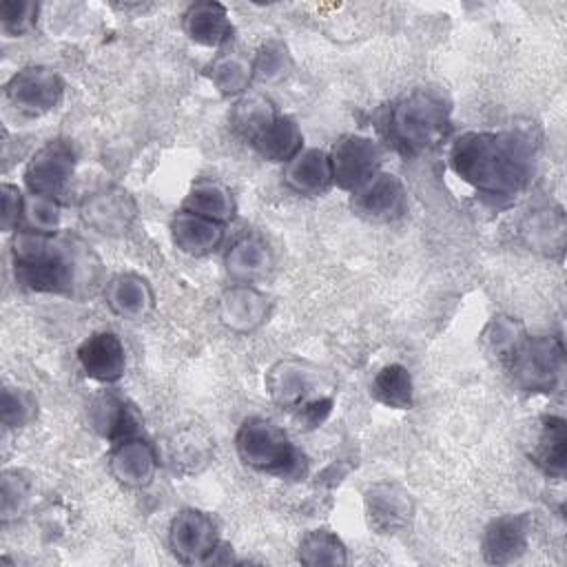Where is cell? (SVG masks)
Masks as SVG:
<instances>
[{"instance_id": "31", "label": "cell", "mask_w": 567, "mask_h": 567, "mask_svg": "<svg viewBox=\"0 0 567 567\" xmlns=\"http://www.w3.org/2000/svg\"><path fill=\"white\" fill-rule=\"evenodd\" d=\"M370 394L374 401L388 408L410 410L414 403V383L410 370L401 363L383 365L370 381Z\"/></svg>"}, {"instance_id": "6", "label": "cell", "mask_w": 567, "mask_h": 567, "mask_svg": "<svg viewBox=\"0 0 567 567\" xmlns=\"http://www.w3.org/2000/svg\"><path fill=\"white\" fill-rule=\"evenodd\" d=\"M239 461L261 474L277 478H297L303 474V454L290 436L264 416L246 419L235 436Z\"/></svg>"}, {"instance_id": "29", "label": "cell", "mask_w": 567, "mask_h": 567, "mask_svg": "<svg viewBox=\"0 0 567 567\" xmlns=\"http://www.w3.org/2000/svg\"><path fill=\"white\" fill-rule=\"evenodd\" d=\"M268 162H290L303 146V133L290 115H277L275 122L250 144Z\"/></svg>"}, {"instance_id": "17", "label": "cell", "mask_w": 567, "mask_h": 567, "mask_svg": "<svg viewBox=\"0 0 567 567\" xmlns=\"http://www.w3.org/2000/svg\"><path fill=\"white\" fill-rule=\"evenodd\" d=\"M86 414L91 427L113 445L124 439L137 436V430L142 425L135 408L117 392H102L93 396Z\"/></svg>"}, {"instance_id": "14", "label": "cell", "mask_w": 567, "mask_h": 567, "mask_svg": "<svg viewBox=\"0 0 567 567\" xmlns=\"http://www.w3.org/2000/svg\"><path fill=\"white\" fill-rule=\"evenodd\" d=\"M529 516L527 514H503L487 523L481 549L483 558L492 565H509L518 560L529 545Z\"/></svg>"}, {"instance_id": "3", "label": "cell", "mask_w": 567, "mask_h": 567, "mask_svg": "<svg viewBox=\"0 0 567 567\" xmlns=\"http://www.w3.org/2000/svg\"><path fill=\"white\" fill-rule=\"evenodd\" d=\"M481 341L516 388L538 394H551L563 388L565 346L560 337L527 334L516 319L494 317L485 326Z\"/></svg>"}, {"instance_id": "32", "label": "cell", "mask_w": 567, "mask_h": 567, "mask_svg": "<svg viewBox=\"0 0 567 567\" xmlns=\"http://www.w3.org/2000/svg\"><path fill=\"white\" fill-rule=\"evenodd\" d=\"M297 558L308 567H319V565L339 567L348 563V551L343 540L330 529H312L301 538Z\"/></svg>"}, {"instance_id": "19", "label": "cell", "mask_w": 567, "mask_h": 567, "mask_svg": "<svg viewBox=\"0 0 567 567\" xmlns=\"http://www.w3.org/2000/svg\"><path fill=\"white\" fill-rule=\"evenodd\" d=\"M104 299L111 312L126 321H142L155 308L151 284L137 272H120L104 286Z\"/></svg>"}, {"instance_id": "24", "label": "cell", "mask_w": 567, "mask_h": 567, "mask_svg": "<svg viewBox=\"0 0 567 567\" xmlns=\"http://www.w3.org/2000/svg\"><path fill=\"white\" fill-rule=\"evenodd\" d=\"M171 237L173 244L193 257H204L219 248L224 241V224H217L213 219L186 213L179 208V213L171 221Z\"/></svg>"}, {"instance_id": "36", "label": "cell", "mask_w": 567, "mask_h": 567, "mask_svg": "<svg viewBox=\"0 0 567 567\" xmlns=\"http://www.w3.org/2000/svg\"><path fill=\"white\" fill-rule=\"evenodd\" d=\"M288 66H290L288 49L281 42H277V40L266 42L259 49V53L252 58L255 78L261 80V82H275V80L284 78Z\"/></svg>"}, {"instance_id": "1", "label": "cell", "mask_w": 567, "mask_h": 567, "mask_svg": "<svg viewBox=\"0 0 567 567\" xmlns=\"http://www.w3.org/2000/svg\"><path fill=\"white\" fill-rule=\"evenodd\" d=\"M534 142L520 131H467L450 148V168L489 202H512L534 173Z\"/></svg>"}, {"instance_id": "16", "label": "cell", "mask_w": 567, "mask_h": 567, "mask_svg": "<svg viewBox=\"0 0 567 567\" xmlns=\"http://www.w3.org/2000/svg\"><path fill=\"white\" fill-rule=\"evenodd\" d=\"M78 363L82 372L100 383H115L124 377L126 352L115 332H93L78 348Z\"/></svg>"}, {"instance_id": "37", "label": "cell", "mask_w": 567, "mask_h": 567, "mask_svg": "<svg viewBox=\"0 0 567 567\" xmlns=\"http://www.w3.org/2000/svg\"><path fill=\"white\" fill-rule=\"evenodd\" d=\"M38 4L31 0H2L0 4V24L2 31L11 38L24 35L35 24Z\"/></svg>"}, {"instance_id": "35", "label": "cell", "mask_w": 567, "mask_h": 567, "mask_svg": "<svg viewBox=\"0 0 567 567\" xmlns=\"http://www.w3.org/2000/svg\"><path fill=\"white\" fill-rule=\"evenodd\" d=\"M38 414V401L22 388H4L2 392V423L7 427L29 425Z\"/></svg>"}, {"instance_id": "2", "label": "cell", "mask_w": 567, "mask_h": 567, "mask_svg": "<svg viewBox=\"0 0 567 567\" xmlns=\"http://www.w3.org/2000/svg\"><path fill=\"white\" fill-rule=\"evenodd\" d=\"M16 281L33 292L75 295L97 277V257L78 239L16 230L11 239Z\"/></svg>"}, {"instance_id": "20", "label": "cell", "mask_w": 567, "mask_h": 567, "mask_svg": "<svg viewBox=\"0 0 567 567\" xmlns=\"http://www.w3.org/2000/svg\"><path fill=\"white\" fill-rule=\"evenodd\" d=\"M213 436L202 425H184L179 430H173L166 439V458L173 467V472L190 476L202 472L213 461Z\"/></svg>"}, {"instance_id": "7", "label": "cell", "mask_w": 567, "mask_h": 567, "mask_svg": "<svg viewBox=\"0 0 567 567\" xmlns=\"http://www.w3.org/2000/svg\"><path fill=\"white\" fill-rule=\"evenodd\" d=\"M168 545L184 565H210L221 545L217 523L202 509H179L168 525Z\"/></svg>"}, {"instance_id": "38", "label": "cell", "mask_w": 567, "mask_h": 567, "mask_svg": "<svg viewBox=\"0 0 567 567\" xmlns=\"http://www.w3.org/2000/svg\"><path fill=\"white\" fill-rule=\"evenodd\" d=\"M2 230L16 233L22 224V210H24V195L13 184H2Z\"/></svg>"}, {"instance_id": "12", "label": "cell", "mask_w": 567, "mask_h": 567, "mask_svg": "<svg viewBox=\"0 0 567 567\" xmlns=\"http://www.w3.org/2000/svg\"><path fill=\"white\" fill-rule=\"evenodd\" d=\"M350 208L365 221H394L408 210L405 186L392 173H377L370 182L350 193Z\"/></svg>"}, {"instance_id": "21", "label": "cell", "mask_w": 567, "mask_h": 567, "mask_svg": "<svg viewBox=\"0 0 567 567\" xmlns=\"http://www.w3.org/2000/svg\"><path fill=\"white\" fill-rule=\"evenodd\" d=\"M284 184L306 197L323 195L332 186L330 157L321 148H301L290 162L284 164Z\"/></svg>"}, {"instance_id": "13", "label": "cell", "mask_w": 567, "mask_h": 567, "mask_svg": "<svg viewBox=\"0 0 567 567\" xmlns=\"http://www.w3.org/2000/svg\"><path fill=\"white\" fill-rule=\"evenodd\" d=\"M80 217L89 228L117 237L131 230L137 217V204L124 188L104 186L82 199Z\"/></svg>"}, {"instance_id": "18", "label": "cell", "mask_w": 567, "mask_h": 567, "mask_svg": "<svg viewBox=\"0 0 567 567\" xmlns=\"http://www.w3.org/2000/svg\"><path fill=\"white\" fill-rule=\"evenodd\" d=\"M270 312V301L250 284L230 286L219 299V319L233 332L257 330Z\"/></svg>"}, {"instance_id": "9", "label": "cell", "mask_w": 567, "mask_h": 567, "mask_svg": "<svg viewBox=\"0 0 567 567\" xmlns=\"http://www.w3.org/2000/svg\"><path fill=\"white\" fill-rule=\"evenodd\" d=\"M62 93V78L53 69L40 64L20 69L11 75V80L4 86L7 102L13 109H18V113L29 117H38L53 111L60 104Z\"/></svg>"}, {"instance_id": "23", "label": "cell", "mask_w": 567, "mask_h": 567, "mask_svg": "<svg viewBox=\"0 0 567 567\" xmlns=\"http://www.w3.org/2000/svg\"><path fill=\"white\" fill-rule=\"evenodd\" d=\"M529 458L547 476L563 478L567 465V423L563 416H540L536 441L529 450Z\"/></svg>"}, {"instance_id": "5", "label": "cell", "mask_w": 567, "mask_h": 567, "mask_svg": "<svg viewBox=\"0 0 567 567\" xmlns=\"http://www.w3.org/2000/svg\"><path fill=\"white\" fill-rule=\"evenodd\" d=\"M270 399L303 430L319 427L332 412L337 385L319 365L303 359H281L266 374Z\"/></svg>"}, {"instance_id": "4", "label": "cell", "mask_w": 567, "mask_h": 567, "mask_svg": "<svg viewBox=\"0 0 567 567\" xmlns=\"http://www.w3.org/2000/svg\"><path fill=\"white\" fill-rule=\"evenodd\" d=\"M452 106L443 91L416 86L401 93L385 106L381 133L403 155H421L439 146L450 133Z\"/></svg>"}, {"instance_id": "28", "label": "cell", "mask_w": 567, "mask_h": 567, "mask_svg": "<svg viewBox=\"0 0 567 567\" xmlns=\"http://www.w3.org/2000/svg\"><path fill=\"white\" fill-rule=\"evenodd\" d=\"M226 272L235 284H252L268 272L272 257L259 237H241L226 252Z\"/></svg>"}, {"instance_id": "15", "label": "cell", "mask_w": 567, "mask_h": 567, "mask_svg": "<svg viewBox=\"0 0 567 567\" xmlns=\"http://www.w3.org/2000/svg\"><path fill=\"white\" fill-rule=\"evenodd\" d=\"M157 465H159L157 450L140 436H131L115 443L109 454V470L113 478L124 487H133V489L151 485L155 478Z\"/></svg>"}, {"instance_id": "33", "label": "cell", "mask_w": 567, "mask_h": 567, "mask_svg": "<svg viewBox=\"0 0 567 567\" xmlns=\"http://www.w3.org/2000/svg\"><path fill=\"white\" fill-rule=\"evenodd\" d=\"M62 206L60 199L29 193L24 195V210H22V228L42 233V235H55L62 221ZM20 230V228H18Z\"/></svg>"}, {"instance_id": "22", "label": "cell", "mask_w": 567, "mask_h": 567, "mask_svg": "<svg viewBox=\"0 0 567 567\" xmlns=\"http://www.w3.org/2000/svg\"><path fill=\"white\" fill-rule=\"evenodd\" d=\"M182 29L190 42L217 49L233 38V22L221 2L204 0L190 4L182 16Z\"/></svg>"}, {"instance_id": "11", "label": "cell", "mask_w": 567, "mask_h": 567, "mask_svg": "<svg viewBox=\"0 0 567 567\" xmlns=\"http://www.w3.org/2000/svg\"><path fill=\"white\" fill-rule=\"evenodd\" d=\"M363 509L368 527L381 536H394L410 527L414 501L399 483L381 481L363 492Z\"/></svg>"}, {"instance_id": "30", "label": "cell", "mask_w": 567, "mask_h": 567, "mask_svg": "<svg viewBox=\"0 0 567 567\" xmlns=\"http://www.w3.org/2000/svg\"><path fill=\"white\" fill-rule=\"evenodd\" d=\"M208 78L221 95H244L255 80L252 58L239 51H224L208 64Z\"/></svg>"}, {"instance_id": "27", "label": "cell", "mask_w": 567, "mask_h": 567, "mask_svg": "<svg viewBox=\"0 0 567 567\" xmlns=\"http://www.w3.org/2000/svg\"><path fill=\"white\" fill-rule=\"evenodd\" d=\"M182 210L226 226L235 217V199L224 184L215 179H197L182 199Z\"/></svg>"}, {"instance_id": "8", "label": "cell", "mask_w": 567, "mask_h": 567, "mask_svg": "<svg viewBox=\"0 0 567 567\" xmlns=\"http://www.w3.org/2000/svg\"><path fill=\"white\" fill-rule=\"evenodd\" d=\"M328 157L332 168V184L354 193L377 173H381L383 148L379 142L365 135H343L332 144Z\"/></svg>"}, {"instance_id": "10", "label": "cell", "mask_w": 567, "mask_h": 567, "mask_svg": "<svg viewBox=\"0 0 567 567\" xmlns=\"http://www.w3.org/2000/svg\"><path fill=\"white\" fill-rule=\"evenodd\" d=\"M75 171V148L69 140L55 137L49 140L35 155L29 159L24 168V184L29 193L47 195L60 199Z\"/></svg>"}, {"instance_id": "34", "label": "cell", "mask_w": 567, "mask_h": 567, "mask_svg": "<svg viewBox=\"0 0 567 567\" xmlns=\"http://www.w3.org/2000/svg\"><path fill=\"white\" fill-rule=\"evenodd\" d=\"M31 494V478L22 470H7L2 472L0 481V514L7 523L9 518L18 516L29 501Z\"/></svg>"}, {"instance_id": "26", "label": "cell", "mask_w": 567, "mask_h": 567, "mask_svg": "<svg viewBox=\"0 0 567 567\" xmlns=\"http://www.w3.org/2000/svg\"><path fill=\"white\" fill-rule=\"evenodd\" d=\"M565 213L563 208H538L525 217L520 235L532 250L543 255H560L565 248Z\"/></svg>"}, {"instance_id": "25", "label": "cell", "mask_w": 567, "mask_h": 567, "mask_svg": "<svg viewBox=\"0 0 567 567\" xmlns=\"http://www.w3.org/2000/svg\"><path fill=\"white\" fill-rule=\"evenodd\" d=\"M279 115L275 102L264 93H244L230 106L228 122L237 137L252 144Z\"/></svg>"}]
</instances>
